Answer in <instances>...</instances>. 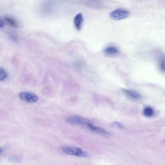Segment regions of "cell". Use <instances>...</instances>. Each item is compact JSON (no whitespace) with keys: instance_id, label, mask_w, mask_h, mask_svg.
Wrapping results in <instances>:
<instances>
[{"instance_id":"cell-5","label":"cell","mask_w":165,"mask_h":165,"mask_svg":"<svg viewBox=\"0 0 165 165\" xmlns=\"http://www.w3.org/2000/svg\"><path fill=\"white\" fill-rule=\"evenodd\" d=\"M123 92L128 98L134 100H139L141 98V95L136 91L131 89H124Z\"/></svg>"},{"instance_id":"cell-1","label":"cell","mask_w":165,"mask_h":165,"mask_svg":"<svg viewBox=\"0 0 165 165\" xmlns=\"http://www.w3.org/2000/svg\"><path fill=\"white\" fill-rule=\"evenodd\" d=\"M66 121L67 123H69L70 124L88 129L92 131L102 135L107 136L109 134V132L107 131L106 129L95 126L86 119L78 116H73L68 117L66 119Z\"/></svg>"},{"instance_id":"cell-4","label":"cell","mask_w":165,"mask_h":165,"mask_svg":"<svg viewBox=\"0 0 165 165\" xmlns=\"http://www.w3.org/2000/svg\"><path fill=\"white\" fill-rule=\"evenodd\" d=\"M20 99L27 103H35L38 100V96L31 92H22L19 93Z\"/></svg>"},{"instance_id":"cell-15","label":"cell","mask_w":165,"mask_h":165,"mask_svg":"<svg viewBox=\"0 0 165 165\" xmlns=\"http://www.w3.org/2000/svg\"><path fill=\"white\" fill-rule=\"evenodd\" d=\"M3 152V150L1 148H0V154H1Z\"/></svg>"},{"instance_id":"cell-2","label":"cell","mask_w":165,"mask_h":165,"mask_svg":"<svg viewBox=\"0 0 165 165\" xmlns=\"http://www.w3.org/2000/svg\"><path fill=\"white\" fill-rule=\"evenodd\" d=\"M62 151L65 154L79 157H88L90 156L89 153L78 147L65 146L62 148Z\"/></svg>"},{"instance_id":"cell-7","label":"cell","mask_w":165,"mask_h":165,"mask_svg":"<svg viewBox=\"0 0 165 165\" xmlns=\"http://www.w3.org/2000/svg\"><path fill=\"white\" fill-rule=\"evenodd\" d=\"M4 22L6 23L9 25L14 27V28H18V23L17 22L15 18H13V17H10V16H6L4 18Z\"/></svg>"},{"instance_id":"cell-13","label":"cell","mask_w":165,"mask_h":165,"mask_svg":"<svg viewBox=\"0 0 165 165\" xmlns=\"http://www.w3.org/2000/svg\"><path fill=\"white\" fill-rule=\"evenodd\" d=\"M113 124L114 126L119 128L123 129L124 128V126H123V124H121V123L118 122V121L113 122Z\"/></svg>"},{"instance_id":"cell-10","label":"cell","mask_w":165,"mask_h":165,"mask_svg":"<svg viewBox=\"0 0 165 165\" xmlns=\"http://www.w3.org/2000/svg\"><path fill=\"white\" fill-rule=\"evenodd\" d=\"M8 77V74L3 68H0V81H4Z\"/></svg>"},{"instance_id":"cell-9","label":"cell","mask_w":165,"mask_h":165,"mask_svg":"<svg viewBox=\"0 0 165 165\" xmlns=\"http://www.w3.org/2000/svg\"><path fill=\"white\" fill-rule=\"evenodd\" d=\"M143 114L146 117H152L154 114V110L152 107L148 106L144 108Z\"/></svg>"},{"instance_id":"cell-8","label":"cell","mask_w":165,"mask_h":165,"mask_svg":"<svg viewBox=\"0 0 165 165\" xmlns=\"http://www.w3.org/2000/svg\"><path fill=\"white\" fill-rule=\"evenodd\" d=\"M118 52V49L114 46H109L105 50V53L109 55H116Z\"/></svg>"},{"instance_id":"cell-14","label":"cell","mask_w":165,"mask_h":165,"mask_svg":"<svg viewBox=\"0 0 165 165\" xmlns=\"http://www.w3.org/2000/svg\"><path fill=\"white\" fill-rule=\"evenodd\" d=\"M4 22L2 20H0V29L2 28L3 27H4Z\"/></svg>"},{"instance_id":"cell-11","label":"cell","mask_w":165,"mask_h":165,"mask_svg":"<svg viewBox=\"0 0 165 165\" xmlns=\"http://www.w3.org/2000/svg\"><path fill=\"white\" fill-rule=\"evenodd\" d=\"M8 34L9 37H10V38L13 41H17L18 38H17V35H16V34H15L14 33H11V32H10Z\"/></svg>"},{"instance_id":"cell-6","label":"cell","mask_w":165,"mask_h":165,"mask_svg":"<svg viewBox=\"0 0 165 165\" xmlns=\"http://www.w3.org/2000/svg\"><path fill=\"white\" fill-rule=\"evenodd\" d=\"M74 22L75 28L78 31H80L82 28L83 22V15L81 13H79L74 18Z\"/></svg>"},{"instance_id":"cell-3","label":"cell","mask_w":165,"mask_h":165,"mask_svg":"<svg viewBox=\"0 0 165 165\" xmlns=\"http://www.w3.org/2000/svg\"><path fill=\"white\" fill-rule=\"evenodd\" d=\"M130 16V12L124 8H118L111 12L109 16L110 18L115 20H124Z\"/></svg>"},{"instance_id":"cell-12","label":"cell","mask_w":165,"mask_h":165,"mask_svg":"<svg viewBox=\"0 0 165 165\" xmlns=\"http://www.w3.org/2000/svg\"><path fill=\"white\" fill-rule=\"evenodd\" d=\"M159 67L161 70L163 72H164L165 68H164V60L163 58L161 59L160 61Z\"/></svg>"}]
</instances>
